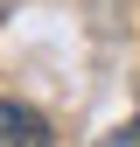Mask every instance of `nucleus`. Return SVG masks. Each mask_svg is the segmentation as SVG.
I'll use <instances>...</instances> for the list:
<instances>
[{"label": "nucleus", "instance_id": "1", "mask_svg": "<svg viewBox=\"0 0 140 147\" xmlns=\"http://www.w3.org/2000/svg\"><path fill=\"white\" fill-rule=\"evenodd\" d=\"M0 147H56L49 140V119L21 98H0Z\"/></svg>", "mask_w": 140, "mask_h": 147}, {"label": "nucleus", "instance_id": "2", "mask_svg": "<svg viewBox=\"0 0 140 147\" xmlns=\"http://www.w3.org/2000/svg\"><path fill=\"white\" fill-rule=\"evenodd\" d=\"M98 147H140V112H133V119H126V126H112V133H105V140H98Z\"/></svg>", "mask_w": 140, "mask_h": 147}]
</instances>
